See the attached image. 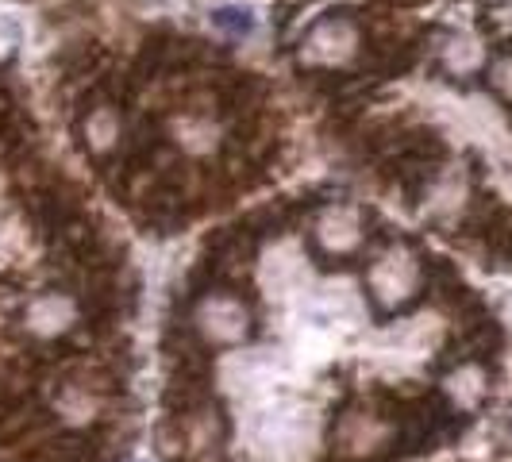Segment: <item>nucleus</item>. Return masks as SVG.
<instances>
[{
	"instance_id": "nucleus-1",
	"label": "nucleus",
	"mask_w": 512,
	"mask_h": 462,
	"mask_svg": "<svg viewBox=\"0 0 512 462\" xmlns=\"http://www.w3.org/2000/svg\"><path fill=\"white\" fill-rule=\"evenodd\" d=\"M212 27H220L231 39H243L255 31V16L243 4H224V8H212Z\"/></svg>"
}]
</instances>
